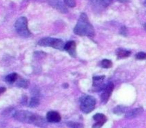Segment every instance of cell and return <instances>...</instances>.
<instances>
[{
  "label": "cell",
  "mask_w": 146,
  "mask_h": 128,
  "mask_svg": "<svg viewBox=\"0 0 146 128\" xmlns=\"http://www.w3.org/2000/svg\"><path fill=\"white\" fill-rule=\"evenodd\" d=\"M116 54H117L118 58H126V57H128L130 54H131V52H130L129 50H125V49H123V48H119L117 51H116Z\"/></svg>",
  "instance_id": "9"
},
{
  "label": "cell",
  "mask_w": 146,
  "mask_h": 128,
  "mask_svg": "<svg viewBox=\"0 0 146 128\" xmlns=\"http://www.w3.org/2000/svg\"><path fill=\"white\" fill-rule=\"evenodd\" d=\"M17 79V74L15 73H11L9 74V75L6 76V78H5V80H6L7 82H9V83H13V82H15Z\"/></svg>",
  "instance_id": "13"
},
{
  "label": "cell",
  "mask_w": 146,
  "mask_h": 128,
  "mask_svg": "<svg viewBox=\"0 0 146 128\" xmlns=\"http://www.w3.org/2000/svg\"><path fill=\"white\" fill-rule=\"evenodd\" d=\"M100 65L103 68H110L112 66V62L110 60H108V59H104V60L101 61Z\"/></svg>",
  "instance_id": "14"
},
{
  "label": "cell",
  "mask_w": 146,
  "mask_h": 128,
  "mask_svg": "<svg viewBox=\"0 0 146 128\" xmlns=\"http://www.w3.org/2000/svg\"><path fill=\"white\" fill-rule=\"evenodd\" d=\"M64 3L68 7H74L76 5L75 0H64Z\"/></svg>",
  "instance_id": "17"
},
{
  "label": "cell",
  "mask_w": 146,
  "mask_h": 128,
  "mask_svg": "<svg viewBox=\"0 0 146 128\" xmlns=\"http://www.w3.org/2000/svg\"><path fill=\"white\" fill-rule=\"evenodd\" d=\"M75 48H76V44H75V42H74V41H69V42L65 43L64 49L69 53V54L72 55V56H75V55H76Z\"/></svg>",
  "instance_id": "8"
},
{
  "label": "cell",
  "mask_w": 146,
  "mask_h": 128,
  "mask_svg": "<svg viewBox=\"0 0 146 128\" xmlns=\"http://www.w3.org/2000/svg\"><path fill=\"white\" fill-rule=\"evenodd\" d=\"M93 119L95 120V124L92 126V128H100L106 122V116L101 113H97L94 115Z\"/></svg>",
  "instance_id": "6"
},
{
  "label": "cell",
  "mask_w": 146,
  "mask_h": 128,
  "mask_svg": "<svg viewBox=\"0 0 146 128\" xmlns=\"http://www.w3.org/2000/svg\"><path fill=\"white\" fill-rule=\"evenodd\" d=\"M105 77L104 76H94L93 77V86L94 87H100L103 83Z\"/></svg>",
  "instance_id": "11"
},
{
  "label": "cell",
  "mask_w": 146,
  "mask_h": 128,
  "mask_svg": "<svg viewBox=\"0 0 146 128\" xmlns=\"http://www.w3.org/2000/svg\"><path fill=\"white\" fill-rule=\"evenodd\" d=\"M74 32H75V34L82 35V36H93L94 35L93 26L90 24L85 14H82L80 16L79 20L74 28Z\"/></svg>",
  "instance_id": "2"
},
{
  "label": "cell",
  "mask_w": 146,
  "mask_h": 128,
  "mask_svg": "<svg viewBox=\"0 0 146 128\" xmlns=\"http://www.w3.org/2000/svg\"><path fill=\"white\" fill-rule=\"evenodd\" d=\"M113 84L112 83H109V84H107L106 85V87L103 89V91H102V93H101V100H102V102H107L108 101V99H109V97H110V95H111V93H112V91H113Z\"/></svg>",
  "instance_id": "5"
},
{
  "label": "cell",
  "mask_w": 146,
  "mask_h": 128,
  "mask_svg": "<svg viewBox=\"0 0 146 128\" xmlns=\"http://www.w3.org/2000/svg\"><path fill=\"white\" fill-rule=\"evenodd\" d=\"M15 29H16L17 33L22 37H29L31 35L28 29L27 19L25 17H20L17 19V21L15 22Z\"/></svg>",
  "instance_id": "3"
},
{
  "label": "cell",
  "mask_w": 146,
  "mask_h": 128,
  "mask_svg": "<svg viewBox=\"0 0 146 128\" xmlns=\"http://www.w3.org/2000/svg\"><path fill=\"white\" fill-rule=\"evenodd\" d=\"M29 103H30V104H29V105H30V107H36V106L39 104V100L37 99L36 97H32Z\"/></svg>",
  "instance_id": "16"
},
{
  "label": "cell",
  "mask_w": 146,
  "mask_h": 128,
  "mask_svg": "<svg viewBox=\"0 0 146 128\" xmlns=\"http://www.w3.org/2000/svg\"><path fill=\"white\" fill-rule=\"evenodd\" d=\"M96 106V100L92 96H83L80 100V108L84 113H90Z\"/></svg>",
  "instance_id": "4"
},
{
  "label": "cell",
  "mask_w": 146,
  "mask_h": 128,
  "mask_svg": "<svg viewBox=\"0 0 146 128\" xmlns=\"http://www.w3.org/2000/svg\"><path fill=\"white\" fill-rule=\"evenodd\" d=\"M14 118L18 121L26 122V123H32L39 127H45L46 126V121L43 117L36 114H33L28 111H17L14 113Z\"/></svg>",
  "instance_id": "1"
},
{
  "label": "cell",
  "mask_w": 146,
  "mask_h": 128,
  "mask_svg": "<svg viewBox=\"0 0 146 128\" xmlns=\"http://www.w3.org/2000/svg\"><path fill=\"white\" fill-rule=\"evenodd\" d=\"M53 41H54V38H49V37H48V38L41 39V40L38 42V44L41 45V46H51V47H52Z\"/></svg>",
  "instance_id": "10"
},
{
  "label": "cell",
  "mask_w": 146,
  "mask_h": 128,
  "mask_svg": "<svg viewBox=\"0 0 146 128\" xmlns=\"http://www.w3.org/2000/svg\"><path fill=\"white\" fill-rule=\"evenodd\" d=\"M3 91H4V88L1 87V88H0V93H1V92H3Z\"/></svg>",
  "instance_id": "19"
},
{
  "label": "cell",
  "mask_w": 146,
  "mask_h": 128,
  "mask_svg": "<svg viewBox=\"0 0 146 128\" xmlns=\"http://www.w3.org/2000/svg\"><path fill=\"white\" fill-rule=\"evenodd\" d=\"M141 112H142V108H137V109L131 110V111L127 112V114H126V117H127V118H133V117H135V116L139 115Z\"/></svg>",
  "instance_id": "12"
},
{
  "label": "cell",
  "mask_w": 146,
  "mask_h": 128,
  "mask_svg": "<svg viewBox=\"0 0 146 128\" xmlns=\"http://www.w3.org/2000/svg\"><path fill=\"white\" fill-rule=\"evenodd\" d=\"M136 59H139V60H144V59H146V53L144 52H139L136 54Z\"/></svg>",
  "instance_id": "18"
},
{
  "label": "cell",
  "mask_w": 146,
  "mask_h": 128,
  "mask_svg": "<svg viewBox=\"0 0 146 128\" xmlns=\"http://www.w3.org/2000/svg\"><path fill=\"white\" fill-rule=\"evenodd\" d=\"M67 126L70 128H83L81 123H76V122H67Z\"/></svg>",
  "instance_id": "15"
},
{
  "label": "cell",
  "mask_w": 146,
  "mask_h": 128,
  "mask_svg": "<svg viewBox=\"0 0 146 128\" xmlns=\"http://www.w3.org/2000/svg\"><path fill=\"white\" fill-rule=\"evenodd\" d=\"M46 120L48 122H59L61 120V116L56 111H49L47 112Z\"/></svg>",
  "instance_id": "7"
}]
</instances>
